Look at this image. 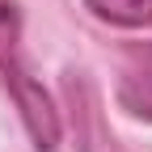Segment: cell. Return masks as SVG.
Returning a JSON list of instances; mask_svg holds the SVG:
<instances>
[{
    "label": "cell",
    "instance_id": "obj_2",
    "mask_svg": "<svg viewBox=\"0 0 152 152\" xmlns=\"http://www.w3.org/2000/svg\"><path fill=\"white\" fill-rule=\"evenodd\" d=\"M118 102L127 114H135V118H148L152 123V47L140 51V59L127 68L123 85H118Z\"/></svg>",
    "mask_w": 152,
    "mask_h": 152
},
{
    "label": "cell",
    "instance_id": "obj_1",
    "mask_svg": "<svg viewBox=\"0 0 152 152\" xmlns=\"http://www.w3.org/2000/svg\"><path fill=\"white\" fill-rule=\"evenodd\" d=\"M0 80L13 93L17 114L30 131V140L38 152H55L59 148V110H55L51 93L42 89V80L30 72L26 51H21V9L17 4H0Z\"/></svg>",
    "mask_w": 152,
    "mask_h": 152
},
{
    "label": "cell",
    "instance_id": "obj_3",
    "mask_svg": "<svg viewBox=\"0 0 152 152\" xmlns=\"http://www.w3.org/2000/svg\"><path fill=\"white\" fill-rule=\"evenodd\" d=\"M85 9L97 17V21L123 26V30L152 26V0H85Z\"/></svg>",
    "mask_w": 152,
    "mask_h": 152
}]
</instances>
